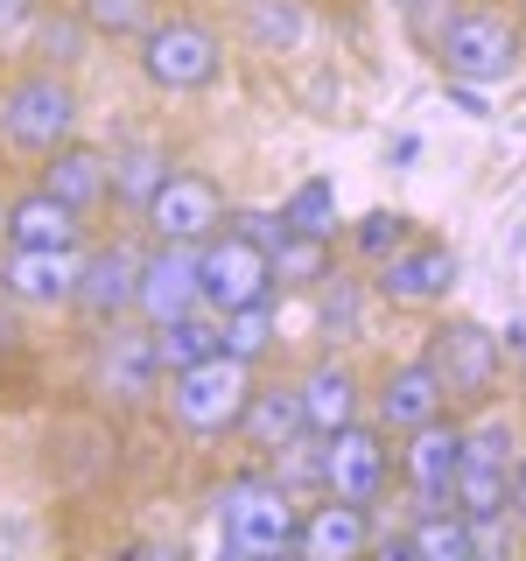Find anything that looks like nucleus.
I'll list each match as a JSON object with an SVG mask.
<instances>
[{
  "mask_svg": "<svg viewBox=\"0 0 526 561\" xmlns=\"http://www.w3.org/2000/svg\"><path fill=\"white\" fill-rule=\"evenodd\" d=\"M218 534H225V554H245V561L295 554V540H302V499L281 491L267 470H239V478L218 484Z\"/></svg>",
  "mask_w": 526,
  "mask_h": 561,
  "instance_id": "f257e3e1",
  "label": "nucleus"
},
{
  "mask_svg": "<svg viewBox=\"0 0 526 561\" xmlns=\"http://www.w3.org/2000/svg\"><path fill=\"white\" fill-rule=\"evenodd\" d=\"M78 113H84L78 84H70L57 64L22 70V78L0 84V140H8L14 154H28V162H43L49 148L78 140Z\"/></svg>",
  "mask_w": 526,
  "mask_h": 561,
  "instance_id": "f03ea898",
  "label": "nucleus"
},
{
  "mask_svg": "<svg viewBox=\"0 0 526 561\" xmlns=\"http://www.w3.org/2000/svg\"><path fill=\"white\" fill-rule=\"evenodd\" d=\"M245 393H253V365H239L232 351H218V358L190 365V373H169L162 379V400H169V421L183 435H232L239 414H245Z\"/></svg>",
  "mask_w": 526,
  "mask_h": 561,
  "instance_id": "7ed1b4c3",
  "label": "nucleus"
},
{
  "mask_svg": "<svg viewBox=\"0 0 526 561\" xmlns=\"http://www.w3.org/2000/svg\"><path fill=\"white\" fill-rule=\"evenodd\" d=\"M140 78L169 99H190V92H210L225 78V43L210 35L197 14H162L148 35H140Z\"/></svg>",
  "mask_w": 526,
  "mask_h": 561,
  "instance_id": "20e7f679",
  "label": "nucleus"
},
{
  "mask_svg": "<svg viewBox=\"0 0 526 561\" xmlns=\"http://www.w3.org/2000/svg\"><path fill=\"white\" fill-rule=\"evenodd\" d=\"M421 358L443 379L449 408H484V400L499 393V373H505V344L491 337L484 323H470V316H443V323L428 330V344H421Z\"/></svg>",
  "mask_w": 526,
  "mask_h": 561,
  "instance_id": "39448f33",
  "label": "nucleus"
},
{
  "mask_svg": "<svg viewBox=\"0 0 526 561\" xmlns=\"http://www.w3.org/2000/svg\"><path fill=\"white\" fill-rule=\"evenodd\" d=\"M519 28L505 22V14L491 8H464L449 14L443 35H435V64H443V78H464V84H499L519 70Z\"/></svg>",
  "mask_w": 526,
  "mask_h": 561,
  "instance_id": "423d86ee",
  "label": "nucleus"
},
{
  "mask_svg": "<svg viewBox=\"0 0 526 561\" xmlns=\"http://www.w3.org/2000/svg\"><path fill=\"white\" fill-rule=\"evenodd\" d=\"M197 288H204V309L225 316V309H245V302H274V253L245 232H210L197 245Z\"/></svg>",
  "mask_w": 526,
  "mask_h": 561,
  "instance_id": "0eeeda50",
  "label": "nucleus"
},
{
  "mask_svg": "<svg viewBox=\"0 0 526 561\" xmlns=\"http://www.w3.org/2000/svg\"><path fill=\"white\" fill-rule=\"evenodd\" d=\"M393 435L379 421H344L338 435H323V491L330 499H351V505H379L386 478H393Z\"/></svg>",
  "mask_w": 526,
  "mask_h": 561,
  "instance_id": "6e6552de",
  "label": "nucleus"
},
{
  "mask_svg": "<svg viewBox=\"0 0 526 561\" xmlns=\"http://www.w3.org/2000/svg\"><path fill=\"white\" fill-rule=\"evenodd\" d=\"M140 218H148V232L169 239V245H204L210 232H225V218H232V210H225V190L210 183V175L169 169L162 190L140 204Z\"/></svg>",
  "mask_w": 526,
  "mask_h": 561,
  "instance_id": "1a4fd4ad",
  "label": "nucleus"
},
{
  "mask_svg": "<svg viewBox=\"0 0 526 561\" xmlns=\"http://www.w3.org/2000/svg\"><path fill=\"white\" fill-rule=\"evenodd\" d=\"M84 245H8L0 253V302L14 309H70Z\"/></svg>",
  "mask_w": 526,
  "mask_h": 561,
  "instance_id": "9d476101",
  "label": "nucleus"
},
{
  "mask_svg": "<svg viewBox=\"0 0 526 561\" xmlns=\"http://www.w3.org/2000/svg\"><path fill=\"white\" fill-rule=\"evenodd\" d=\"M456 253L443 239H408V245H393L386 260H373V288L386 295L393 309H435V302H449V288H456Z\"/></svg>",
  "mask_w": 526,
  "mask_h": 561,
  "instance_id": "9b49d317",
  "label": "nucleus"
},
{
  "mask_svg": "<svg viewBox=\"0 0 526 561\" xmlns=\"http://www.w3.org/2000/svg\"><path fill=\"white\" fill-rule=\"evenodd\" d=\"M92 386L119 408H148L162 393V358H155V330H119L99 323V351H92Z\"/></svg>",
  "mask_w": 526,
  "mask_h": 561,
  "instance_id": "f8f14e48",
  "label": "nucleus"
},
{
  "mask_svg": "<svg viewBox=\"0 0 526 561\" xmlns=\"http://www.w3.org/2000/svg\"><path fill=\"white\" fill-rule=\"evenodd\" d=\"M190 309H204V288H197V245L155 239V253H140L134 316L155 330V323H169V316H190Z\"/></svg>",
  "mask_w": 526,
  "mask_h": 561,
  "instance_id": "ddd939ff",
  "label": "nucleus"
},
{
  "mask_svg": "<svg viewBox=\"0 0 526 561\" xmlns=\"http://www.w3.org/2000/svg\"><path fill=\"white\" fill-rule=\"evenodd\" d=\"M400 470H408V491H414V513H428V505H449V484L456 470H464V421L435 414L421 421L414 435H400Z\"/></svg>",
  "mask_w": 526,
  "mask_h": 561,
  "instance_id": "4468645a",
  "label": "nucleus"
},
{
  "mask_svg": "<svg viewBox=\"0 0 526 561\" xmlns=\"http://www.w3.org/2000/svg\"><path fill=\"white\" fill-rule=\"evenodd\" d=\"M435 414H449V393H443V379L428 373V358H400V365H386L379 386H373V421L386 435H414L421 421H435Z\"/></svg>",
  "mask_w": 526,
  "mask_h": 561,
  "instance_id": "2eb2a0df",
  "label": "nucleus"
},
{
  "mask_svg": "<svg viewBox=\"0 0 526 561\" xmlns=\"http://www.w3.org/2000/svg\"><path fill=\"white\" fill-rule=\"evenodd\" d=\"M134 280H140V253H134L127 239H113V245H99V253H84L70 309H78L92 330L99 323H119V316L134 309Z\"/></svg>",
  "mask_w": 526,
  "mask_h": 561,
  "instance_id": "dca6fc26",
  "label": "nucleus"
},
{
  "mask_svg": "<svg viewBox=\"0 0 526 561\" xmlns=\"http://www.w3.org/2000/svg\"><path fill=\"white\" fill-rule=\"evenodd\" d=\"M295 554L309 561H365L373 554V505H351V499H330L323 505H302V540Z\"/></svg>",
  "mask_w": 526,
  "mask_h": 561,
  "instance_id": "f3484780",
  "label": "nucleus"
},
{
  "mask_svg": "<svg viewBox=\"0 0 526 561\" xmlns=\"http://www.w3.org/2000/svg\"><path fill=\"white\" fill-rule=\"evenodd\" d=\"M0 239L8 245H84V210H70L57 190H14L0 204Z\"/></svg>",
  "mask_w": 526,
  "mask_h": 561,
  "instance_id": "a211bd4d",
  "label": "nucleus"
},
{
  "mask_svg": "<svg viewBox=\"0 0 526 561\" xmlns=\"http://www.w3.org/2000/svg\"><path fill=\"white\" fill-rule=\"evenodd\" d=\"M295 386H302L309 435H338L344 421H358V414H365V379L351 373V358H338V351H323V358H316Z\"/></svg>",
  "mask_w": 526,
  "mask_h": 561,
  "instance_id": "6ab92c4d",
  "label": "nucleus"
},
{
  "mask_svg": "<svg viewBox=\"0 0 526 561\" xmlns=\"http://www.w3.org/2000/svg\"><path fill=\"white\" fill-rule=\"evenodd\" d=\"M43 190H57L70 210H99L113 197V154L105 148H84V140H64V148L43 154V175H35Z\"/></svg>",
  "mask_w": 526,
  "mask_h": 561,
  "instance_id": "aec40b11",
  "label": "nucleus"
},
{
  "mask_svg": "<svg viewBox=\"0 0 526 561\" xmlns=\"http://www.w3.org/2000/svg\"><path fill=\"white\" fill-rule=\"evenodd\" d=\"M239 443L253 456H274L281 443L309 435V414H302V386H253L245 393V414H239Z\"/></svg>",
  "mask_w": 526,
  "mask_h": 561,
  "instance_id": "412c9836",
  "label": "nucleus"
},
{
  "mask_svg": "<svg viewBox=\"0 0 526 561\" xmlns=\"http://www.w3.org/2000/svg\"><path fill=\"white\" fill-rule=\"evenodd\" d=\"M225 351V323L210 309H190V316H169V323H155V358H162V379L169 373H190V365L218 358Z\"/></svg>",
  "mask_w": 526,
  "mask_h": 561,
  "instance_id": "4be33fe9",
  "label": "nucleus"
},
{
  "mask_svg": "<svg viewBox=\"0 0 526 561\" xmlns=\"http://www.w3.org/2000/svg\"><path fill=\"white\" fill-rule=\"evenodd\" d=\"M408 554H421V561H478V534H470V519L456 513V505H428V513H414V526H408Z\"/></svg>",
  "mask_w": 526,
  "mask_h": 561,
  "instance_id": "5701e85b",
  "label": "nucleus"
},
{
  "mask_svg": "<svg viewBox=\"0 0 526 561\" xmlns=\"http://www.w3.org/2000/svg\"><path fill=\"white\" fill-rule=\"evenodd\" d=\"M267 253H274V288H316V280L338 274L330 239H316V232H281Z\"/></svg>",
  "mask_w": 526,
  "mask_h": 561,
  "instance_id": "b1692460",
  "label": "nucleus"
},
{
  "mask_svg": "<svg viewBox=\"0 0 526 561\" xmlns=\"http://www.w3.org/2000/svg\"><path fill=\"white\" fill-rule=\"evenodd\" d=\"M505 499H513V470L464 456V470H456V484H449V505H456V513H464V519H499Z\"/></svg>",
  "mask_w": 526,
  "mask_h": 561,
  "instance_id": "393cba45",
  "label": "nucleus"
},
{
  "mask_svg": "<svg viewBox=\"0 0 526 561\" xmlns=\"http://www.w3.org/2000/svg\"><path fill=\"white\" fill-rule=\"evenodd\" d=\"M175 162H169V148H155V140H134V148H113V197L127 204V210H140L162 190V175H169Z\"/></svg>",
  "mask_w": 526,
  "mask_h": 561,
  "instance_id": "a878e982",
  "label": "nucleus"
},
{
  "mask_svg": "<svg viewBox=\"0 0 526 561\" xmlns=\"http://www.w3.org/2000/svg\"><path fill=\"white\" fill-rule=\"evenodd\" d=\"M78 14L99 43H140V35L162 22V0H78Z\"/></svg>",
  "mask_w": 526,
  "mask_h": 561,
  "instance_id": "bb28decb",
  "label": "nucleus"
},
{
  "mask_svg": "<svg viewBox=\"0 0 526 561\" xmlns=\"http://www.w3.org/2000/svg\"><path fill=\"white\" fill-rule=\"evenodd\" d=\"M267 463V478L281 491H295V499H323V435H295V443H281L274 456H260Z\"/></svg>",
  "mask_w": 526,
  "mask_h": 561,
  "instance_id": "cd10ccee",
  "label": "nucleus"
},
{
  "mask_svg": "<svg viewBox=\"0 0 526 561\" xmlns=\"http://www.w3.org/2000/svg\"><path fill=\"white\" fill-rule=\"evenodd\" d=\"M281 225L288 232H316V239H338V183L330 175H309L281 197Z\"/></svg>",
  "mask_w": 526,
  "mask_h": 561,
  "instance_id": "c85d7f7f",
  "label": "nucleus"
},
{
  "mask_svg": "<svg viewBox=\"0 0 526 561\" xmlns=\"http://www.w3.org/2000/svg\"><path fill=\"white\" fill-rule=\"evenodd\" d=\"M245 35H253V49H267V57L295 49L309 35L302 0H245Z\"/></svg>",
  "mask_w": 526,
  "mask_h": 561,
  "instance_id": "c756f323",
  "label": "nucleus"
},
{
  "mask_svg": "<svg viewBox=\"0 0 526 561\" xmlns=\"http://www.w3.org/2000/svg\"><path fill=\"white\" fill-rule=\"evenodd\" d=\"M218 323H225V351H232L239 365H260V358L274 351V337H281V316H274V302H245V309H225Z\"/></svg>",
  "mask_w": 526,
  "mask_h": 561,
  "instance_id": "7c9ffc66",
  "label": "nucleus"
},
{
  "mask_svg": "<svg viewBox=\"0 0 526 561\" xmlns=\"http://www.w3.org/2000/svg\"><path fill=\"white\" fill-rule=\"evenodd\" d=\"M316 330L323 337H365V295H358V280H344V274H330V280H316Z\"/></svg>",
  "mask_w": 526,
  "mask_h": 561,
  "instance_id": "2f4dec72",
  "label": "nucleus"
},
{
  "mask_svg": "<svg viewBox=\"0 0 526 561\" xmlns=\"http://www.w3.org/2000/svg\"><path fill=\"white\" fill-rule=\"evenodd\" d=\"M519 421L513 414H478V421H464V456H478V463H499V470H513L519 463Z\"/></svg>",
  "mask_w": 526,
  "mask_h": 561,
  "instance_id": "473e14b6",
  "label": "nucleus"
},
{
  "mask_svg": "<svg viewBox=\"0 0 526 561\" xmlns=\"http://www.w3.org/2000/svg\"><path fill=\"white\" fill-rule=\"evenodd\" d=\"M84 43H99V35L84 28V14H78V8H70V14H49V8L35 14V49H43V64H57V70L84 64V57H78Z\"/></svg>",
  "mask_w": 526,
  "mask_h": 561,
  "instance_id": "72a5a7b5",
  "label": "nucleus"
},
{
  "mask_svg": "<svg viewBox=\"0 0 526 561\" xmlns=\"http://www.w3.org/2000/svg\"><path fill=\"white\" fill-rule=\"evenodd\" d=\"M408 239H414V225L400 218V210H365V218L351 225V245H358L365 260H386L393 245H408Z\"/></svg>",
  "mask_w": 526,
  "mask_h": 561,
  "instance_id": "f704fd0d",
  "label": "nucleus"
},
{
  "mask_svg": "<svg viewBox=\"0 0 526 561\" xmlns=\"http://www.w3.org/2000/svg\"><path fill=\"white\" fill-rule=\"evenodd\" d=\"M35 14H43V0H0V43L28 35V28H35Z\"/></svg>",
  "mask_w": 526,
  "mask_h": 561,
  "instance_id": "c9c22d12",
  "label": "nucleus"
},
{
  "mask_svg": "<svg viewBox=\"0 0 526 561\" xmlns=\"http://www.w3.org/2000/svg\"><path fill=\"white\" fill-rule=\"evenodd\" d=\"M449 105H456L464 119H491V113H484V84H464V78H449Z\"/></svg>",
  "mask_w": 526,
  "mask_h": 561,
  "instance_id": "e433bc0d",
  "label": "nucleus"
},
{
  "mask_svg": "<svg viewBox=\"0 0 526 561\" xmlns=\"http://www.w3.org/2000/svg\"><path fill=\"white\" fill-rule=\"evenodd\" d=\"M505 513L526 526V449H519V463H513V499H505Z\"/></svg>",
  "mask_w": 526,
  "mask_h": 561,
  "instance_id": "4c0bfd02",
  "label": "nucleus"
},
{
  "mask_svg": "<svg viewBox=\"0 0 526 561\" xmlns=\"http://www.w3.org/2000/svg\"><path fill=\"white\" fill-rule=\"evenodd\" d=\"M14 351H22V323H14V302L0 309V358H14Z\"/></svg>",
  "mask_w": 526,
  "mask_h": 561,
  "instance_id": "58836bf2",
  "label": "nucleus"
},
{
  "mask_svg": "<svg viewBox=\"0 0 526 561\" xmlns=\"http://www.w3.org/2000/svg\"><path fill=\"white\" fill-rule=\"evenodd\" d=\"M414 154H421V140H414V134H400L393 148H386V162H414Z\"/></svg>",
  "mask_w": 526,
  "mask_h": 561,
  "instance_id": "ea45409f",
  "label": "nucleus"
}]
</instances>
